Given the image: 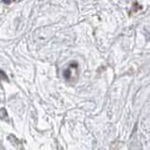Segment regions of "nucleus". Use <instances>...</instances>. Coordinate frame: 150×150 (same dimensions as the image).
Masks as SVG:
<instances>
[{
    "mask_svg": "<svg viewBox=\"0 0 150 150\" xmlns=\"http://www.w3.org/2000/svg\"><path fill=\"white\" fill-rule=\"evenodd\" d=\"M3 1L5 2V3H11L12 0H3Z\"/></svg>",
    "mask_w": 150,
    "mask_h": 150,
    "instance_id": "f257e3e1",
    "label": "nucleus"
}]
</instances>
